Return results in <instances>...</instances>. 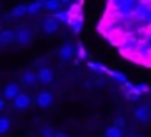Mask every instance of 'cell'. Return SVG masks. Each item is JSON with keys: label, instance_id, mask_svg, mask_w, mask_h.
Here are the masks:
<instances>
[{"label": "cell", "instance_id": "5", "mask_svg": "<svg viewBox=\"0 0 151 137\" xmlns=\"http://www.w3.org/2000/svg\"><path fill=\"white\" fill-rule=\"evenodd\" d=\"M36 75H37V80L41 84H50L53 80V71L50 70V68H39V70L36 71Z\"/></svg>", "mask_w": 151, "mask_h": 137}, {"label": "cell", "instance_id": "4", "mask_svg": "<svg viewBox=\"0 0 151 137\" xmlns=\"http://www.w3.org/2000/svg\"><path fill=\"white\" fill-rule=\"evenodd\" d=\"M14 107L16 109H20V110H25V109H29L30 105H32V100H30V96L29 94H23V93H20L16 98H14Z\"/></svg>", "mask_w": 151, "mask_h": 137}, {"label": "cell", "instance_id": "16", "mask_svg": "<svg viewBox=\"0 0 151 137\" xmlns=\"http://www.w3.org/2000/svg\"><path fill=\"white\" fill-rule=\"evenodd\" d=\"M105 137H123V130L119 128V126H110V128H107V132H105Z\"/></svg>", "mask_w": 151, "mask_h": 137}, {"label": "cell", "instance_id": "11", "mask_svg": "<svg viewBox=\"0 0 151 137\" xmlns=\"http://www.w3.org/2000/svg\"><path fill=\"white\" fill-rule=\"evenodd\" d=\"M60 0H45V4H43V9H46V11H50V13H55V11H59L60 9Z\"/></svg>", "mask_w": 151, "mask_h": 137}, {"label": "cell", "instance_id": "23", "mask_svg": "<svg viewBox=\"0 0 151 137\" xmlns=\"http://www.w3.org/2000/svg\"><path fill=\"white\" fill-rule=\"evenodd\" d=\"M53 137H68L64 132H57V133H53Z\"/></svg>", "mask_w": 151, "mask_h": 137}, {"label": "cell", "instance_id": "1", "mask_svg": "<svg viewBox=\"0 0 151 137\" xmlns=\"http://www.w3.org/2000/svg\"><path fill=\"white\" fill-rule=\"evenodd\" d=\"M14 41H16L18 45H22V46L30 45V41H32V30H30L29 27L18 29V30L14 32Z\"/></svg>", "mask_w": 151, "mask_h": 137}, {"label": "cell", "instance_id": "3", "mask_svg": "<svg viewBox=\"0 0 151 137\" xmlns=\"http://www.w3.org/2000/svg\"><path fill=\"white\" fill-rule=\"evenodd\" d=\"M135 119L139 123H147L151 119V107L149 105H142L135 109Z\"/></svg>", "mask_w": 151, "mask_h": 137}, {"label": "cell", "instance_id": "19", "mask_svg": "<svg viewBox=\"0 0 151 137\" xmlns=\"http://www.w3.org/2000/svg\"><path fill=\"white\" fill-rule=\"evenodd\" d=\"M89 68L91 70H94V71H103V73H107L109 70L103 66V64H100V62H89Z\"/></svg>", "mask_w": 151, "mask_h": 137}, {"label": "cell", "instance_id": "2", "mask_svg": "<svg viewBox=\"0 0 151 137\" xmlns=\"http://www.w3.org/2000/svg\"><path fill=\"white\" fill-rule=\"evenodd\" d=\"M53 103V94L50 91H41L37 96H36V105L39 109H46Z\"/></svg>", "mask_w": 151, "mask_h": 137}, {"label": "cell", "instance_id": "21", "mask_svg": "<svg viewBox=\"0 0 151 137\" xmlns=\"http://www.w3.org/2000/svg\"><path fill=\"white\" fill-rule=\"evenodd\" d=\"M133 89H135V93H139V94H142V93H147V91H149V87H147L146 84H139V86H133Z\"/></svg>", "mask_w": 151, "mask_h": 137}, {"label": "cell", "instance_id": "7", "mask_svg": "<svg viewBox=\"0 0 151 137\" xmlns=\"http://www.w3.org/2000/svg\"><path fill=\"white\" fill-rule=\"evenodd\" d=\"M59 57H60L62 61H69V59H73V57H75V46L69 45V43L62 45V48L59 50Z\"/></svg>", "mask_w": 151, "mask_h": 137}, {"label": "cell", "instance_id": "26", "mask_svg": "<svg viewBox=\"0 0 151 137\" xmlns=\"http://www.w3.org/2000/svg\"><path fill=\"white\" fill-rule=\"evenodd\" d=\"M135 137H142V135H135Z\"/></svg>", "mask_w": 151, "mask_h": 137}, {"label": "cell", "instance_id": "13", "mask_svg": "<svg viewBox=\"0 0 151 137\" xmlns=\"http://www.w3.org/2000/svg\"><path fill=\"white\" fill-rule=\"evenodd\" d=\"M68 25H71L73 32H80V30H82V18H80V16H69Z\"/></svg>", "mask_w": 151, "mask_h": 137}, {"label": "cell", "instance_id": "18", "mask_svg": "<svg viewBox=\"0 0 151 137\" xmlns=\"http://www.w3.org/2000/svg\"><path fill=\"white\" fill-rule=\"evenodd\" d=\"M107 73H109L112 79H116L117 82H121V84H126V82H128V80H126V77H124L123 73H119V71H107Z\"/></svg>", "mask_w": 151, "mask_h": 137}, {"label": "cell", "instance_id": "17", "mask_svg": "<svg viewBox=\"0 0 151 137\" xmlns=\"http://www.w3.org/2000/svg\"><path fill=\"white\" fill-rule=\"evenodd\" d=\"M53 18H55L59 23H60V22L68 23V20H69V13H68V11H60V9H59V11H55V13H53Z\"/></svg>", "mask_w": 151, "mask_h": 137}, {"label": "cell", "instance_id": "14", "mask_svg": "<svg viewBox=\"0 0 151 137\" xmlns=\"http://www.w3.org/2000/svg\"><path fill=\"white\" fill-rule=\"evenodd\" d=\"M9 130H11V119L6 118V116H2V118H0V135L7 133Z\"/></svg>", "mask_w": 151, "mask_h": 137}, {"label": "cell", "instance_id": "24", "mask_svg": "<svg viewBox=\"0 0 151 137\" xmlns=\"http://www.w3.org/2000/svg\"><path fill=\"white\" fill-rule=\"evenodd\" d=\"M4 107H6V102H4V100H2V98H0V110H2V109H4Z\"/></svg>", "mask_w": 151, "mask_h": 137}, {"label": "cell", "instance_id": "10", "mask_svg": "<svg viewBox=\"0 0 151 137\" xmlns=\"http://www.w3.org/2000/svg\"><path fill=\"white\" fill-rule=\"evenodd\" d=\"M43 4H45V0H34V2H30L27 6V14H37L43 9Z\"/></svg>", "mask_w": 151, "mask_h": 137}, {"label": "cell", "instance_id": "8", "mask_svg": "<svg viewBox=\"0 0 151 137\" xmlns=\"http://www.w3.org/2000/svg\"><path fill=\"white\" fill-rule=\"evenodd\" d=\"M57 29H59V22H57L53 16H48V18L43 22V30H45L46 34H53Z\"/></svg>", "mask_w": 151, "mask_h": 137}, {"label": "cell", "instance_id": "25", "mask_svg": "<svg viewBox=\"0 0 151 137\" xmlns=\"http://www.w3.org/2000/svg\"><path fill=\"white\" fill-rule=\"evenodd\" d=\"M71 0H60V4H69Z\"/></svg>", "mask_w": 151, "mask_h": 137}, {"label": "cell", "instance_id": "20", "mask_svg": "<svg viewBox=\"0 0 151 137\" xmlns=\"http://www.w3.org/2000/svg\"><path fill=\"white\" fill-rule=\"evenodd\" d=\"M75 53L78 55V59H87V52H86V48L82 45H78V48L75 50Z\"/></svg>", "mask_w": 151, "mask_h": 137}, {"label": "cell", "instance_id": "9", "mask_svg": "<svg viewBox=\"0 0 151 137\" xmlns=\"http://www.w3.org/2000/svg\"><path fill=\"white\" fill-rule=\"evenodd\" d=\"M37 82V75H36V71H25L23 75H22V84L23 86H34Z\"/></svg>", "mask_w": 151, "mask_h": 137}, {"label": "cell", "instance_id": "6", "mask_svg": "<svg viewBox=\"0 0 151 137\" xmlns=\"http://www.w3.org/2000/svg\"><path fill=\"white\" fill-rule=\"evenodd\" d=\"M20 93H22V91H20V86H18V84H14V82L7 84V86L4 87V96H6L7 100H14Z\"/></svg>", "mask_w": 151, "mask_h": 137}, {"label": "cell", "instance_id": "15", "mask_svg": "<svg viewBox=\"0 0 151 137\" xmlns=\"http://www.w3.org/2000/svg\"><path fill=\"white\" fill-rule=\"evenodd\" d=\"M25 14H27V6H23V4L16 6V7L11 11V16H13V18H20V16H25Z\"/></svg>", "mask_w": 151, "mask_h": 137}, {"label": "cell", "instance_id": "12", "mask_svg": "<svg viewBox=\"0 0 151 137\" xmlns=\"http://www.w3.org/2000/svg\"><path fill=\"white\" fill-rule=\"evenodd\" d=\"M14 41V32L13 30H0V45H9Z\"/></svg>", "mask_w": 151, "mask_h": 137}, {"label": "cell", "instance_id": "22", "mask_svg": "<svg viewBox=\"0 0 151 137\" xmlns=\"http://www.w3.org/2000/svg\"><path fill=\"white\" fill-rule=\"evenodd\" d=\"M53 133H55V132H53L52 126H45V128L41 130V135H43V137H53Z\"/></svg>", "mask_w": 151, "mask_h": 137}]
</instances>
